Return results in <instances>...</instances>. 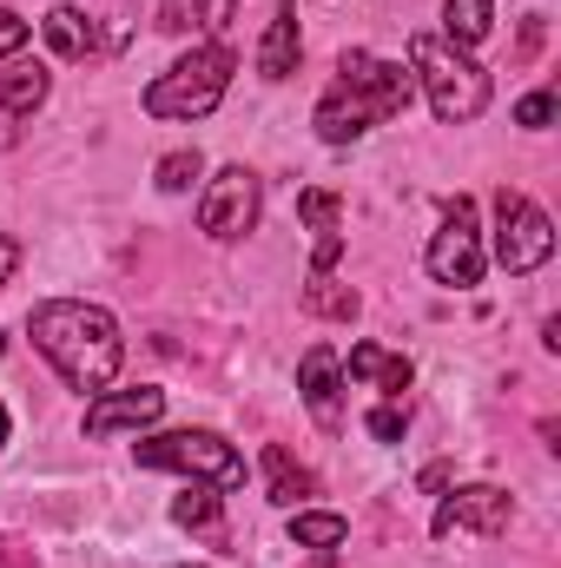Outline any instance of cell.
Returning a JSON list of instances; mask_svg holds the SVG:
<instances>
[{
	"label": "cell",
	"mask_w": 561,
	"mask_h": 568,
	"mask_svg": "<svg viewBox=\"0 0 561 568\" xmlns=\"http://www.w3.org/2000/svg\"><path fill=\"white\" fill-rule=\"evenodd\" d=\"M33 331V351L73 384V390H113L120 364H126V337H120V317L106 304H86V297H47L33 304L27 317Z\"/></svg>",
	"instance_id": "cell-1"
},
{
	"label": "cell",
	"mask_w": 561,
	"mask_h": 568,
	"mask_svg": "<svg viewBox=\"0 0 561 568\" xmlns=\"http://www.w3.org/2000/svg\"><path fill=\"white\" fill-rule=\"evenodd\" d=\"M410 100H417V73H410L404 60H377V53L350 47V53L337 60L330 93L317 100L310 126H317V140L324 145H350V140H364L370 126L410 113Z\"/></svg>",
	"instance_id": "cell-2"
},
{
	"label": "cell",
	"mask_w": 561,
	"mask_h": 568,
	"mask_svg": "<svg viewBox=\"0 0 561 568\" xmlns=\"http://www.w3.org/2000/svg\"><path fill=\"white\" fill-rule=\"evenodd\" d=\"M232 73H238V53L225 47V40H205V47H192L185 60H172L152 87H145V120H205V113H218V100L232 93Z\"/></svg>",
	"instance_id": "cell-3"
},
{
	"label": "cell",
	"mask_w": 561,
	"mask_h": 568,
	"mask_svg": "<svg viewBox=\"0 0 561 568\" xmlns=\"http://www.w3.org/2000/svg\"><path fill=\"white\" fill-rule=\"evenodd\" d=\"M410 73H417L422 100L442 126H469L489 113V73L462 47H449L442 33H410Z\"/></svg>",
	"instance_id": "cell-4"
},
{
	"label": "cell",
	"mask_w": 561,
	"mask_h": 568,
	"mask_svg": "<svg viewBox=\"0 0 561 568\" xmlns=\"http://www.w3.org/2000/svg\"><path fill=\"white\" fill-rule=\"evenodd\" d=\"M140 469H172L192 476L218 496L245 489V456L218 436V429H165V436H140Z\"/></svg>",
	"instance_id": "cell-5"
},
{
	"label": "cell",
	"mask_w": 561,
	"mask_h": 568,
	"mask_svg": "<svg viewBox=\"0 0 561 568\" xmlns=\"http://www.w3.org/2000/svg\"><path fill=\"white\" fill-rule=\"evenodd\" d=\"M555 258V219L529 199V192H496V265L509 278H529Z\"/></svg>",
	"instance_id": "cell-6"
},
{
	"label": "cell",
	"mask_w": 561,
	"mask_h": 568,
	"mask_svg": "<svg viewBox=\"0 0 561 568\" xmlns=\"http://www.w3.org/2000/svg\"><path fill=\"white\" fill-rule=\"evenodd\" d=\"M422 265H429V278L449 284V291H476L482 272H489V252H482V225H476V199H449L442 205V232L429 239V252H422Z\"/></svg>",
	"instance_id": "cell-7"
},
{
	"label": "cell",
	"mask_w": 561,
	"mask_h": 568,
	"mask_svg": "<svg viewBox=\"0 0 561 568\" xmlns=\"http://www.w3.org/2000/svg\"><path fill=\"white\" fill-rule=\"evenodd\" d=\"M258 205H265V179L252 165H225L198 199V232L218 245H238L245 232H258Z\"/></svg>",
	"instance_id": "cell-8"
},
{
	"label": "cell",
	"mask_w": 561,
	"mask_h": 568,
	"mask_svg": "<svg viewBox=\"0 0 561 568\" xmlns=\"http://www.w3.org/2000/svg\"><path fill=\"white\" fill-rule=\"evenodd\" d=\"M509 516H516V496H509V489H496V483H462L456 496H442V503H436L429 536H456V529L502 536V529H509Z\"/></svg>",
	"instance_id": "cell-9"
},
{
	"label": "cell",
	"mask_w": 561,
	"mask_h": 568,
	"mask_svg": "<svg viewBox=\"0 0 561 568\" xmlns=\"http://www.w3.org/2000/svg\"><path fill=\"white\" fill-rule=\"evenodd\" d=\"M297 397H304V410H310L317 429H330V436L344 429V357L330 344H310L297 357Z\"/></svg>",
	"instance_id": "cell-10"
},
{
	"label": "cell",
	"mask_w": 561,
	"mask_h": 568,
	"mask_svg": "<svg viewBox=\"0 0 561 568\" xmlns=\"http://www.w3.org/2000/svg\"><path fill=\"white\" fill-rule=\"evenodd\" d=\"M165 417V390H152V384H140V390H100L93 404H86V417H80V429L93 436V443H106V436H140V429H152Z\"/></svg>",
	"instance_id": "cell-11"
},
{
	"label": "cell",
	"mask_w": 561,
	"mask_h": 568,
	"mask_svg": "<svg viewBox=\"0 0 561 568\" xmlns=\"http://www.w3.org/2000/svg\"><path fill=\"white\" fill-rule=\"evenodd\" d=\"M47 93H53V73H47L40 60L7 67V73H0V140H13V126H27Z\"/></svg>",
	"instance_id": "cell-12"
},
{
	"label": "cell",
	"mask_w": 561,
	"mask_h": 568,
	"mask_svg": "<svg viewBox=\"0 0 561 568\" xmlns=\"http://www.w3.org/2000/svg\"><path fill=\"white\" fill-rule=\"evenodd\" d=\"M172 523L178 529H192L205 549H232V523H225V496L218 489H205V483H192L178 503H172Z\"/></svg>",
	"instance_id": "cell-13"
},
{
	"label": "cell",
	"mask_w": 561,
	"mask_h": 568,
	"mask_svg": "<svg viewBox=\"0 0 561 568\" xmlns=\"http://www.w3.org/2000/svg\"><path fill=\"white\" fill-rule=\"evenodd\" d=\"M357 384H370V390H384V397H404L410 390V377H417V364L404 357V351H384V344H350V364H344Z\"/></svg>",
	"instance_id": "cell-14"
},
{
	"label": "cell",
	"mask_w": 561,
	"mask_h": 568,
	"mask_svg": "<svg viewBox=\"0 0 561 568\" xmlns=\"http://www.w3.org/2000/svg\"><path fill=\"white\" fill-rule=\"evenodd\" d=\"M40 33H47V47H53L60 60H93V53H100V27H93L80 7H47V13H40Z\"/></svg>",
	"instance_id": "cell-15"
},
{
	"label": "cell",
	"mask_w": 561,
	"mask_h": 568,
	"mask_svg": "<svg viewBox=\"0 0 561 568\" xmlns=\"http://www.w3.org/2000/svg\"><path fill=\"white\" fill-rule=\"evenodd\" d=\"M297 53H304V33H297V7H278L265 40H258V73L265 80H290L297 73Z\"/></svg>",
	"instance_id": "cell-16"
},
{
	"label": "cell",
	"mask_w": 561,
	"mask_h": 568,
	"mask_svg": "<svg viewBox=\"0 0 561 568\" xmlns=\"http://www.w3.org/2000/svg\"><path fill=\"white\" fill-rule=\"evenodd\" d=\"M232 13H238V0H172V7L159 13V27H165V33H192V40L205 47L212 33H225Z\"/></svg>",
	"instance_id": "cell-17"
},
{
	"label": "cell",
	"mask_w": 561,
	"mask_h": 568,
	"mask_svg": "<svg viewBox=\"0 0 561 568\" xmlns=\"http://www.w3.org/2000/svg\"><path fill=\"white\" fill-rule=\"evenodd\" d=\"M489 27H496V0H442V40L449 47H482L489 40Z\"/></svg>",
	"instance_id": "cell-18"
},
{
	"label": "cell",
	"mask_w": 561,
	"mask_h": 568,
	"mask_svg": "<svg viewBox=\"0 0 561 568\" xmlns=\"http://www.w3.org/2000/svg\"><path fill=\"white\" fill-rule=\"evenodd\" d=\"M265 496H272L278 509H297V503L310 496V469H304V463H290V449H284V443H265Z\"/></svg>",
	"instance_id": "cell-19"
},
{
	"label": "cell",
	"mask_w": 561,
	"mask_h": 568,
	"mask_svg": "<svg viewBox=\"0 0 561 568\" xmlns=\"http://www.w3.org/2000/svg\"><path fill=\"white\" fill-rule=\"evenodd\" d=\"M297 311H304V317H330V324H350V317L364 311V297H357L350 284H337V278H310L304 291H297Z\"/></svg>",
	"instance_id": "cell-20"
},
{
	"label": "cell",
	"mask_w": 561,
	"mask_h": 568,
	"mask_svg": "<svg viewBox=\"0 0 561 568\" xmlns=\"http://www.w3.org/2000/svg\"><path fill=\"white\" fill-rule=\"evenodd\" d=\"M344 536H350L344 516H330V509H290V542H297V549H324V556H330Z\"/></svg>",
	"instance_id": "cell-21"
},
{
	"label": "cell",
	"mask_w": 561,
	"mask_h": 568,
	"mask_svg": "<svg viewBox=\"0 0 561 568\" xmlns=\"http://www.w3.org/2000/svg\"><path fill=\"white\" fill-rule=\"evenodd\" d=\"M205 179V159H198V145H185V152H165L159 165H152V185L159 192H192Z\"/></svg>",
	"instance_id": "cell-22"
},
{
	"label": "cell",
	"mask_w": 561,
	"mask_h": 568,
	"mask_svg": "<svg viewBox=\"0 0 561 568\" xmlns=\"http://www.w3.org/2000/svg\"><path fill=\"white\" fill-rule=\"evenodd\" d=\"M337 212H344L337 192H297V219H304L310 232H337Z\"/></svg>",
	"instance_id": "cell-23"
},
{
	"label": "cell",
	"mask_w": 561,
	"mask_h": 568,
	"mask_svg": "<svg viewBox=\"0 0 561 568\" xmlns=\"http://www.w3.org/2000/svg\"><path fill=\"white\" fill-rule=\"evenodd\" d=\"M364 429H370V436H377V443H397V436H404V429H410V410H404V404H397V397H384V404H377V410H370V417H364Z\"/></svg>",
	"instance_id": "cell-24"
},
{
	"label": "cell",
	"mask_w": 561,
	"mask_h": 568,
	"mask_svg": "<svg viewBox=\"0 0 561 568\" xmlns=\"http://www.w3.org/2000/svg\"><path fill=\"white\" fill-rule=\"evenodd\" d=\"M549 120H555V93H549V87H542V93H529V100L516 106V126H529V133H542Z\"/></svg>",
	"instance_id": "cell-25"
},
{
	"label": "cell",
	"mask_w": 561,
	"mask_h": 568,
	"mask_svg": "<svg viewBox=\"0 0 561 568\" xmlns=\"http://www.w3.org/2000/svg\"><path fill=\"white\" fill-rule=\"evenodd\" d=\"M27 40H33V27H27V20H20L13 7H0V60H13V53H20Z\"/></svg>",
	"instance_id": "cell-26"
},
{
	"label": "cell",
	"mask_w": 561,
	"mask_h": 568,
	"mask_svg": "<svg viewBox=\"0 0 561 568\" xmlns=\"http://www.w3.org/2000/svg\"><path fill=\"white\" fill-rule=\"evenodd\" d=\"M13 265H20V245L0 232V291H7V278H13Z\"/></svg>",
	"instance_id": "cell-27"
},
{
	"label": "cell",
	"mask_w": 561,
	"mask_h": 568,
	"mask_svg": "<svg viewBox=\"0 0 561 568\" xmlns=\"http://www.w3.org/2000/svg\"><path fill=\"white\" fill-rule=\"evenodd\" d=\"M0 449H7V404H0Z\"/></svg>",
	"instance_id": "cell-28"
},
{
	"label": "cell",
	"mask_w": 561,
	"mask_h": 568,
	"mask_svg": "<svg viewBox=\"0 0 561 568\" xmlns=\"http://www.w3.org/2000/svg\"><path fill=\"white\" fill-rule=\"evenodd\" d=\"M178 568H205V562H178Z\"/></svg>",
	"instance_id": "cell-29"
},
{
	"label": "cell",
	"mask_w": 561,
	"mask_h": 568,
	"mask_svg": "<svg viewBox=\"0 0 561 568\" xmlns=\"http://www.w3.org/2000/svg\"><path fill=\"white\" fill-rule=\"evenodd\" d=\"M0 357H7V337H0Z\"/></svg>",
	"instance_id": "cell-30"
}]
</instances>
